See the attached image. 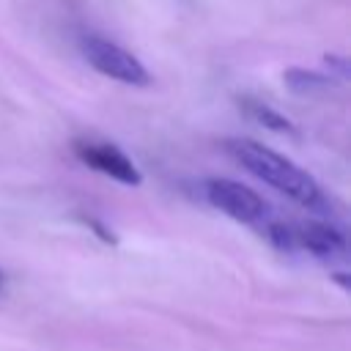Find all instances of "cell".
I'll use <instances>...</instances> for the list:
<instances>
[{"label": "cell", "mask_w": 351, "mask_h": 351, "mask_svg": "<svg viewBox=\"0 0 351 351\" xmlns=\"http://www.w3.org/2000/svg\"><path fill=\"white\" fill-rule=\"evenodd\" d=\"M285 82L293 93H313V90L326 88V77L318 71H310V69H291L285 74Z\"/></svg>", "instance_id": "52a82bcc"}, {"label": "cell", "mask_w": 351, "mask_h": 351, "mask_svg": "<svg viewBox=\"0 0 351 351\" xmlns=\"http://www.w3.org/2000/svg\"><path fill=\"white\" fill-rule=\"evenodd\" d=\"M241 107H244V112H247L250 118H255V121H258L261 126H266V129H280V132L293 129L291 121L282 118V115H280L277 110H271L269 104H261V101H255V99H244Z\"/></svg>", "instance_id": "8992f818"}, {"label": "cell", "mask_w": 351, "mask_h": 351, "mask_svg": "<svg viewBox=\"0 0 351 351\" xmlns=\"http://www.w3.org/2000/svg\"><path fill=\"white\" fill-rule=\"evenodd\" d=\"M74 154L80 162H85L88 167L121 181V184H140V170L134 167V162L112 143H93V140H77L74 143Z\"/></svg>", "instance_id": "5b68a950"}, {"label": "cell", "mask_w": 351, "mask_h": 351, "mask_svg": "<svg viewBox=\"0 0 351 351\" xmlns=\"http://www.w3.org/2000/svg\"><path fill=\"white\" fill-rule=\"evenodd\" d=\"M80 52L82 58L104 77L115 80V82H123V85H132V88H143L151 82V74L148 69L143 66L140 58H134L129 49H123L121 44L99 36V33H88L80 38Z\"/></svg>", "instance_id": "7a4b0ae2"}, {"label": "cell", "mask_w": 351, "mask_h": 351, "mask_svg": "<svg viewBox=\"0 0 351 351\" xmlns=\"http://www.w3.org/2000/svg\"><path fill=\"white\" fill-rule=\"evenodd\" d=\"M280 250H285V252H310L315 258H340L346 252V239L329 222H318V219L293 222V219H285Z\"/></svg>", "instance_id": "277c9868"}, {"label": "cell", "mask_w": 351, "mask_h": 351, "mask_svg": "<svg viewBox=\"0 0 351 351\" xmlns=\"http://www.w3.org/2000/svg\"><path fill=\"white\" fill-rule=\"evenodd\" d=\"M203 195H206V200H208L214 208H219L222 214H228V217H233L236 222H244V225H250V228H255V230H261V228L274 217L271 206H269L255 189H250V186L241 184V181L208 178V181L203 184Z\"/></svg>", "instance_id": "3957f363"}, {"label": "cell", "mask_w": 351, "mask_h": 351, "mask_svg": "<svg viewBox=\"0 0 351 351\" xmlns=\"http://www.w3.org/2000/svg\"><path fill=\"white\" fill-rule=\"evenodd\" d=\"M228 154L244 167L250 170L252 176H258L263 184H269L271 189H277L280 195L291 197L293 203L304 206V208H313V211H326L329 200L324 195V189L318 186V181L302 170L299 165H293L291 159H285L282 154L255 143V140H244V137H236V140H228L225 143Z\"/></svg>", "instance_id": "6da1fadb"}]
</instances>
